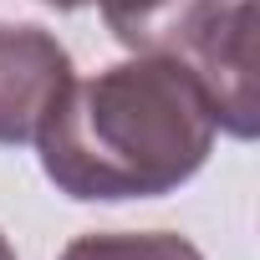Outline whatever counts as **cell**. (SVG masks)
I'll return each mask as SVG.
<instances>
[{
	"label": "cell",
	"mask_w": 260,
	"mask_h": 260,
	"mask_svg": "<svg viewBox=\"0 0 260 260\" xmlns=\"http://www.w3.org/2000/svg\"><path fill=\"white\" fill-rule=\"evenodd\" d=\"M214 107L179 56H133L67 82L36 148L46 179L77 204L164 199L214 148Z\"/></svg>",
	"instance_id": "obj_1"
},
{
	"label": "cell",
	"mask_w": 260,
	"mask_h": 260,
	"mask_svg": "<svg viewBox=\"0 0 260 260\" xmlns=\"http://www.w3.org/2000/svg\"><path fill=\"white\" fill-rule=\"evenodd\" d=\"M67 82H72V56L51 31L0 21V148L36 143Z\"/></svg>",
	"instance_id": "obj_2"
},
{
	"label": "cell",
	"mask_w": 260,
	"mask_h": 260,
	"mask_svg": "<svg viewBox=\"0 0 260 260\" xmlns=\"http://www.w3.org/2000/svg\"><path fill=\"white\" fill-rule=\"evenodd\" d=\"M184 67L199 77L219 133L255 138V127H260V102H255V0H235L199 36V46L184 56Z\"/></svg>",
	"instance_id": "obj_3"
},
{
	"label": "cell",
	"mask_w": 260,
	"mask_h": 260,
	"mask_svg": "<svg viewBox=\"0 0 260 260\" xmlns=\"http://www.w3.org/2000/svg\"><path fill=\"white\" fill-rule=\"evenodd\" d=\"M107 31L133 56H189L235 0H97Z\"/></svg>",
	"instance_id": "obj_4"
},
{
	"label": "cell",
	"mask_w": 260,
	"mask_h": 260,
	"mask_svg": "<svg viewBox=\"0 0 260 260\" xmlns=\"http://www.w3.org/2000/svg\"><path fill=\"white\" fill-rule=\"evenodd\" d=\"M61 260H204L199 245H189L184 235H169V230H92V235H77Z\"/></svg>",
	"instance_id": "obj_5"
},
{
	"label": "cell",
	"mask_w": 260,
	"mask_h": 260,
	"mask_svg": "<svg viewBox=\"0 0 260 260\" xmlns=\"http://www.w3.org/2000/svg\"><path fill=\"white\" fill-rule=\"evenodd\" d=\"M41 6H56V11H82V6H97V0H41Z\"/></svg>",
	"instance_id": "obj_6"
},
{
	"label": "cell",
	"mask_w": 260,
	"mask_h": 260,
	"mask_svg": "<svg viewBox=\"0 0 260 260\" xmlns=\"http://www.w3.org/2000/svg\"><path fill=\"white\" fill-rule=\"evenodd\" d=\"M0 260H16V245L6 240V230H0Z\"/></svg>",
	"instance_id": "obj_7"
}]
</instances>
